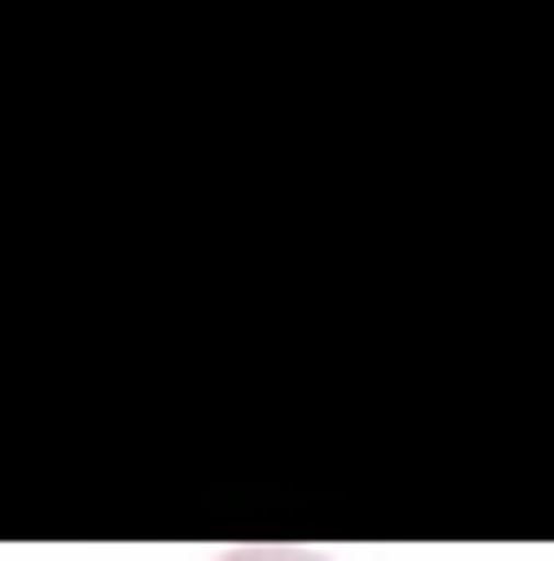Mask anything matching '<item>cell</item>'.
I'll list each match as a JSON object with an SVG mask.
<instances>
[{
  "label": "cell",
  "mask_w": 554,
  "mask_h": 561,
  "mask_svg": "<svg viewBox=\"0 0 554 561\" xmlns=\"http://www.w3.org/2000/svg\"><path fill=\"white\" fill-rule=\"evenodd\" d=\"M216 561H333V556H313V549H275V542H255V549H229Z\"/></svg>",
  "instance_id": "1"
}]
</instances>
